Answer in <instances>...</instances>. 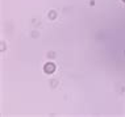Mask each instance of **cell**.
Listing matches in <instances>:
<instances>
[{
  "label": "cell",
  "mask_w": 125,
  "mask_h": 117,
  "mask_svg": "<svg viewBox=\"0 0 125 117\" xmlns=\"http://www.w3.org/2000/svg\"><path fill=\"white\" fill-rule=\"evenodd\" d=\"M124 3H125V0H124Z\"/></svg>",
  "instance_id": "cell-2"
},
{
  "label": "cell",
  "mask_w": 125,
  "mask_h": 117,
  "mask_svg": "<svg viewBox=\"0 0 125 117\" xmlns=\"http://www.w3.org/2000/svg\"><path fill=\"white\" fill-rule=\"evenodd\" d=\"M43 71H45L46 74H53V72L55 71V65L52 63V62L46 63V65L43 66Z\"/></svg>",
  "instance_id": "cell-1"
}]
</instances>
